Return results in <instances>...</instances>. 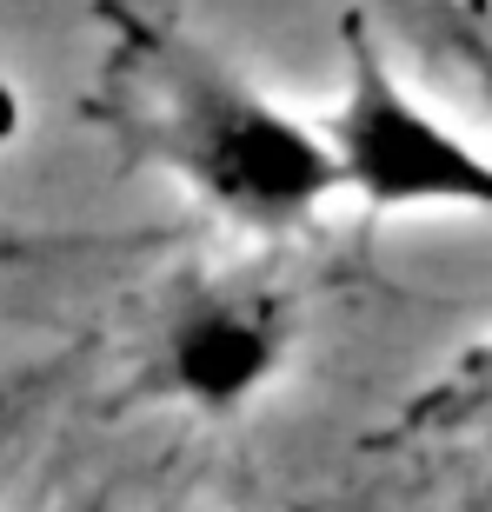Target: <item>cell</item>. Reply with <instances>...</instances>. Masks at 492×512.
<instances>
[{"mask_svg":"<svg viewBox=\"0 0 492 512\" xmlns=\"http://www.w3.org/2000/svg\"><path fill=\"white\" fill-rule=\"evenodd\" d=\"M133 127L147 153L180 173L200 207L246 233H300L326 200H340V160L320 120H300L280 94L173 27L127 34Z\"/></svg>","mask_w":492,"mask_h":512,"instance_id":"cell-1","label":"cell"},{"mask_svg":"<svg viewBox=\"0 0 492 512\" xmlns=\"http://www.w3.org/2000/svg\"><path fill=\"white\" fill-rule=\"evenodd\" d=\"M340 94L320 114L346 193L373 213H486L492 220V153L393 74L386 47L360 14L340 27Z\"/></svg>","mask_w":492,"mask_h":512,"instance_id":"cell-2","label":"cell"},{"mask_svg":"<svg viewBox=\"0 0 492 512\" xmlns=\"http://www.w3.org/2000/svg\"><path fill=\"white\" fill-rule=\"evenodd\" d=\"M293 360V320L273 293L253 286H207L173 306L153 346V386L207 419H233L280 386Z\"/></svg>","mask_w":492,"mask_h":512,"instance_id":"cell-3","label":"cell"},{"mask_svg":"<svg viewBox=\"0 0 492 512\" xmlns=\"http://www.w3.org/2000/svg\"><path fill=\"white\" fill-rule=\"evenodd\" d=\"M439 27H446L453 54L466 60V74H473L479 100H486V114H492V27H486V14H473V7H439Z\"/></svg>","mask_w":492,"mask_h":512,"instance_id":"cell-4","label":"cell"},{"mask_svg":"<svg viewBox=\"0 0 492 512\" xmlns=\"http://www.w3.org/2000/svg\"><path fill=\"white\" fill-rule=\"evenodd\" d=\"M459 399H466V413H473V419H486V426H492V346L479 353L473 366H466V380H459Z\"/></svg>","mask_w":492,"mask_h":512,"instance_id":"cell-5","label":"cell"},{"mask_svg":"<svg viewBox=\"0 0 492 512\" xmlns=\"http://www.w3.org/2000/svg\"><path fill=\"white\" fill-rule=\"evenodd\" d=\"M20 133H27V94L14 74H0V147H14Z\"/></svg>","mask_w":492,"mask_h":512,"instance_id":"cell-6","label":"cell"}]
</instances>
